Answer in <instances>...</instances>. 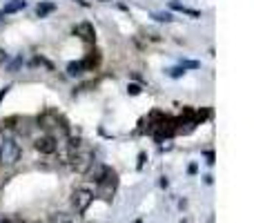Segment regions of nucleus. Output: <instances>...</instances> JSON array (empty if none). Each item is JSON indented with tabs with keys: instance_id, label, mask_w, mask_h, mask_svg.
<instances>
[{
	"instance_id": "20e7f679",
	"label": "nucleus",
	"mask_w": 254,
	"mask_h": 223,
	"mask_svg": "<svg viewBox=\"0 0 254 223\" xmlns=\"http://www.w3.org/2000/svg\"><path fill=\"white\" fill-rule=\"evenodd\" d=\"M34 148H36L40 154H54V152L58 149V141L54 136H40V138H36Z\"/></svg>"
},
{
	"instance_id": "f257e3e1",
	"label": "nucleus",
	"mask_w": 254,
	"mask_h": 223,
	"mask_svg": "<svg viewBox=\"0 0 254 223\" xmlns=\"http://www.w3.org/2000/svg\"><path fill=\"white\" fill-rule=\"evenodd\" d=\"M20 161V145L16 138H0V163L2 165H16Z\"/></svg>"
},
{
	"instance_id": "7ed1b4c3",
	"label": "nucleus",
	"mask_w": 254,
	"mask_h": 223,
	"mask_svg": "<svg viewBox=\"0 0 254 223\" xmlns=\"http://www.w3.org/2000/svg\"><path fill=\"white\" fill-rule=\"evenodd\" d=\"M91 201H94V194H91L90 190H85V187H78V190H74V194H72V207H74L78 214H83L85 210L91 205Z\"/></svg>"
},
{
	"instance_id": "6e6552de",
	"label": "nucleus",
	"mask_w": 254,
	"mask_h": 223,
	"mask_svg": "<svg viewBox=\"0 0 254 223\" xmlns=\"http://www.w3.org/2000/svg\"><path fill=\"white\" fill-rule=\"evenodd\" d=\"M54 9H56V5H54V2H40V5L36 7V14L40 18H45V16H49Z\"/></svg>"
},
{
	"instance_id": "39448f33",
	"label": "nucleus",
	"mask_w": 254,
	"mask_h": 223,
	"mask_svg": "<svg viewBox=\"0 0 254 223\" xmlns=\"http://www.w3.org/2000/svg\"><path fill=\"white\" fill-rule=\"evenodd\" d=\"M74 34L80 40H85V43H94L96 40V32H94V25H91V22H78V25L74 27Z\"/></svg>"
},
{
	"instance_id": "9b49d317",
	"label": "nucleus",
	"mask_w": 254,
	"mask_h": 223,
	"mask_svg": "<svg viewBox=\"0 0 254 223\" xmlns=\"http://www.w3.org/2000/svg\"><path fill=\"white\" fill-rule=\"evenodd\" d=\"M52 223H69V217H67V214H54Z\"/></svg>"
},
{
	"instance_id": "4468645a",
	"label": "nucleus",
	"mask_w": 254,
	"mask_h": 223,
	"mask_svg": "<svg viewBox=\"0 0 254 223\" xmlns=\"http://www.w3.org/2000/svg\"><path fill=\"white\" fill-rule=\"evenodd\" d=\"M127 92H129V94H132V96L141 94V85H136V83H134V85H129V87H127Z\"/></svg>"
},
{
	"instance_id": "423d86ee",
	"label": "nucleus",
	"mask_w": 254,
	"mask_h": 223,
	"mask_svg": "<svg viewBox=\"0 0 254 223\" xmlns=\"http://www.w3.org/2000/svg\"><path fill=\"white\" fill-rule=\"evenodd\" d=\"M25 7H27V2H25V0H11V2H7V5H5L2 14H16V11L25 9Z\"/></svg>"
},
{
	"instance_id": "0eeeda50",
	"label": "nucleus",
	"mask_w": 254,
	"mask_h": 223,
	"mask_svg": "<svg viewBox=\"0 0 254 223\" xmlns=\"http://www.w3.org/2000/svg\"><path fill=\"white\" fill-rule=\"evenodd\" d=\"M80 63H83V67H85V69H94L96 65L101 63V56H98V52H91L90 56H87L85 60H80Z\"/></svg>"
},
{
	"instance_id": "1a4fd4ad",
	"label": "nucleus",
	"mask_w": 254,
	"mask_h": 223,
	"mask_svg": "<svg viewBox=\"0 0 254 223\" xmlns=\"http://www.w3.org/2000/svg\"><path fill=\"white\" fill-rule=\"evenodd\" d=\"M67 72H69V76H80L85 72V67H83V63H69Z\"/></svg>"
},
{
	"instance_id": "2eb2a0df",
	"label": "nucleus",
	"mask_w": 254,
	"mask_h": 223,
	"mask_svg": "<svg viewBox=\"0 0 254 223\" xmlns=\"http://www.w3.org/2000/svg\"><path fill=\"white\" fill-rule=\"evenodd\" d=\"M181 74H185V69H183V67H176V69H169V76H174V78H176V76H181Z\"/></svg>"
},
{
	"instance_id": "f3484780",
	"label": "nucleus",
	"mask_w": 254,
	"mask_h": 223,
	"mask_svg": "<svg viewBox=\"0 0 254 223\" xmlns=\"http://www.w3.org/2000/svg\"><path fill=\"white\" fill-rule=\"evenodd\" d=\"M101 2H109V0H101Z\"/></svg>"
},
{
	"instance_id": "9d476101",
	"label": "nucleus",
	"mask_w": 254,
	"mask_h": 223,
	"mask_svg": "<svg viewBox=\"0 0 254 223\" xmlns=\"http://www.w3.org/2000/svg\"><path fill=\"white\" fill-rule=\"evenodd\" d=\"M172 9H179V11H183V14H190V16H194V18H199V16H201L199 11L187 9V7H183V5H181V2H172Z\"/></svg>"
},
{
	"instance_id": "dca6fc26",
	"label": "nucleus",
	"mask_w": 254,
	"mask_h": 223,
	"mask_svg": "<svg viewBox=\"0 0 254 223\" xmlns=\"http://www.w3.org/2000/svg\"><path fill=\"white\" fill-rule=\"evenodd\" d=\"M5 60H7V52H5V49H2V47H0V65L5 63Z\"/></svg>"
},
{
	"instance_id": "f03ea898",
	"label": "nucleus",
	"mask_w": 254,
	"mask_h": 223,
	"mask_svg": "<svg viewBox=\"0 0 254 223\" xmlns=\"http://www.w3.org/2000/svg\"><path fill=\"white\" fill-rule=\"evenodd\" d=\"M98 186V197L105 199V201H109L111 197H114V192H116V186H118V179H116V172L109 167V172H107V176L101 181V183H96Z\"/></svg>"
},
{
	"instance_id": "ddd939ff",
	"label": "nucleus",
	"mask_w": 254,
	"mask_h": 223,
	"mask_svg": "<svg viewBox=\"0 0 254 223\" xmlns=\"http://www.w3.org/2000/svg\"><path fill=\"white\" fill-rule=\"evenodd\" d=\"M154 18H156V20H161V22H169V20H172V16H169V14H154Z\"/></svg>"
},
{
	"instance_id": "f8f14e48",
	"label": "nucleus",
	"mask_w": 254,
	"mask_h": 223,
	"mask_svg": "<svg viewBox=\"0 0 254 223\" xmlns=\"http://www.w3.org/2000/svg\"><path fill=\"white\" fill-rule=\"evenodd\" d=\"M181 67H183V69H196V67H199V63H196V60H183Z\"/></svg>"
}]
</instances>
